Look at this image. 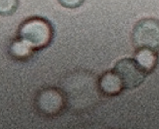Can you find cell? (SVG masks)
<instances>
[{"label": "cell", "mask_w": 159, "mask_h": 129, "mask_svg": "<svg viewBox=\"0 0 159 129\" xmlns=\"http://www.w3.org/2000/svg\"><path fill=\"white\" fill-rule=\"evenodd\" d=\"M17 36L28 43L36 52L47 48L52 43L55 30L48 19L31 16L20 24Z\"/></svg>", "instance_id": "obj_1"}, {"label": "cell", "mask_w": 159, "mask_h": 129, "mask_svg": "<svg viewBox=\"0 0 159 129\" xmlns=\"http://www.w3.org/2000/svg\"><path fill=\"white\" fill-rule=\"evenodd\" d=\"M34 105L40 116L54 118L63 113L66 108L67 100L64 93L60 88L45 87L36 95Z\"/></svg>", "instance_id": "obj_2"}, {"label": "cell", "mask_w": 159, "mask_h": 129, "mask_svg": "<svg viewBox=\"0 0 159 129\" xmlns=\"http://www.w3.org/2000/svg\"><path fill=\"white\" fill-rule=\"evenodd\" d=\"M134 47L148 48L159 52V20L152 17L143 18L136 22L131 33Z\"/></svg>", "instance_id": "obj_3"}, {"label": "cell", "mask_w": 159, "mask_h": 129, "mask_svg": "<svg viewBox=\"0 0 159 129\" xmlns=\"http://www.w3.org/2000/svg\"><path fill=\"white\" fill-rule=\"evenodd\" d=\"M127 90L135 89L144 82L147 74L134 59L125 58L117 62L114 68Z\"/></svg>", "instance_id": "obj_4"}, {"label": "cell", "mask_w": 159, "mask_h": 129, "mask_svg": "<svg viewBox=\"0 0 159 129\" xmlns=\"http://www.w3.org/2000/svg\"><path fill=\"white\" fill-rule=\"evenodd\" d=\"M99 92L106 97H115L125 90L123 82L114 69L102 73L98 81Z\"/></svg>", "instance_id": "obj_5"}, {"label": "cell", "mask_w": 159, "mask_h": 129, "mask_svg": "<svg viewBox=\"0 0 159 129\" xmlns=\"http://www.w3.org/2000/svg\"><path fill=\"white\" fill-rule=\"evenodd\" d=\"M134 59L144 71L145 73L148 75L157 68L158 64V54L157 51L148 48H139L135 49Z\"/></svg>", "instance_id": "obj_6"}, {"label": "cell", "mask_w": 159, "mask_h": 129, "mask_svg": "<svg viewBox=\"0 0 159 129\" xmlns=\"http://www.w3.org/2000/svg\"><path fill=\"white\" fill-rule=\"evenodd\" d=\"M35 52L28 43L17 36L11 42L8 47L9 55L16 61H26L33 56Z\"/></svg>", "instance_id": "obj_7"}, {"label": "cell", "mask_w": 159, "mask_h": 129, "mask_svg": "<svg viewBox=\"0 0 159 129\" xmlns=\"http://www.w3.org/2000/svg\"><path fill=\"white\" fill-rule=\"evenodd\" d=\"M18 7L19 0H0V16H12Z\"/></svg>", "instance_id": "obj_8"}, {"label": "cell", "mask_w": 159, "mask_h": 129, "mask_svg": "<svg viewBox=\"0 0 159 129\" xmlns=\"http://www.w3.org/2000/svg\"><path fill=\"white\" fill-rule=\"evenodd\" d=\"M61 6L68 9H76L84 3L85 0H58Z\"/></svg>", "instance_id": "obj_9"}]
</instances>
